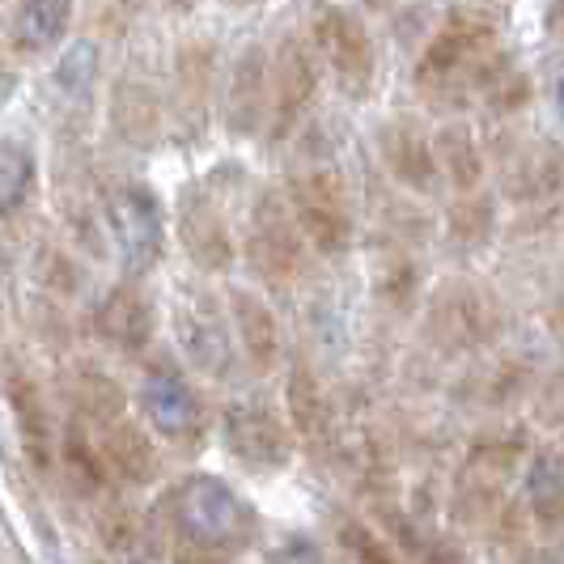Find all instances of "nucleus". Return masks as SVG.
Returning a JSON list of instances; mask_svg holds the SVG:
<instances>
[{
  "label": "nucleus",
  "instance_id": "79ce46f5",
  "mask_svg": "<svg viewBox=\"0 0 564 564\" xmlns=\"http://www.w3.org/2000/svg\"><path fill=\"white\" fill-rule=\"evenodd\" d=\"M552 327H556V332L564 336V293L556 297V306H552Z\"/></svg>",
  "mask_w": 564,
  "mask_h": 564
},
{
  "label": "nucleus",
  "instance_id": "6ab92c4d",
  "mask_svg": "<svg viewBox=\"0 0 564 564\" xmlns=\"http://www.w3.org/2000/svg\"><path fill=\"white\" fill-rule=\"evenodd\" d=\"M373 522L382 543L395 552L399 561L408 556L412 564H471L467 547L451 535H437L433 527H424L416 513L399 506V501H373Z\"/></svg>",
  "mask_w": 564,
  "mask_h": 564
},
{
  "label": "nucleus",
  "instance_id": "b1692460",
  "mask_svg": "<svg viewBox=\"0 0 564 564\" xmlns=\"http://www.w3.org/2000/svg\"><path fill=\"white\" fill-rule=\"evenodd\" d=\"M531 429L527 424H506V429H488L467 442L463 454V476H476L488 484H506L518 467H527L531 458Z\"/></svg>",
  "mask_w": 564,
  "mask_h": 564
},
{
  "label": "nucleus",
  "instance_id": "c756f323",
  "mask_svg": "<svg viewBox=\"0 0 564 564\" xmlns=\"http://www.w3.org/2000/svg\"><path fill=\"white\" fill-rule=\"evenodd\" d=\"M501 506H506L501 484L476 480V476H463L458 471V484H454V497H451V518L458 527H467V531H492Z\"/></svg>",
  "mask_w": 564,
  "mask_h": 564
},
{
  "label": "nucleus",
  "instance_id": "aec40b11",
  "mask_svg": "<svg viewBox=\"0 0 564 564\" xmlns=\"http://www.w3.org/2000/svg\"><path fill=\"white\" fill-rule=\"evenodd\" d=\"M284 408H289V429L293 437H302L311 451H332L336 437V403L327 395V387L318 382L306 361L289 369V387H284Z\"/></svg>",
  "mask_w": 564,
  "mask_h": 564
},
{
  "label": "nucleus",
  "instance_id": "1a4fd4ad",
  "mask_svg": "<svg viewBox=\"0 0 564 564\" xmlns=\"http://www.w3.org/2000/svg\"><path fill=\"white\" fill-rule=\"evenodd\" d=\"M174 229H178V242L199 272H229L234 268L238 242L229 229L226 196H221L217 178H196L178 192Z\"/></svg>",
  "mask_w": 564,
  "mask_h": 564
},
{
  "label": "nucleus",
  "instance_id": "2eb2a0df",
  "mask_svg": "<svg viewBox=\"0 0 564 564\" xmlns=\"http://www.w3.org/2000/svg\"><path fill=\"white\" fill-rule=\"evenodd\" d=\"M213 82H217V47L213 43H183L174 56V89H170V115L183 137H199L213 111Z\"/></svg>",
  "mask_w": 564,
  "mask_h": 564
},
{
  "label": "nucleus",
  "instance_id": "9d476101",
  "mask_svg": "<svg viewBox=\"0 0 564 564\" xmlns=\"http://www.w3.org/2000/svg\"><path fill=\"white\" fill-rule=\"evenodd\" d=\"M221 442L226 451L259 476H276L293 463L297 437L281 412L263 399H234L221 412Z\"/></svg>",
  "mask_w": 564,
  "mask_h": 564
},
{
  "label": "nucleus",
  "instance_id": "f8f14e48",
  "mask_svg": "<svg viewBox=\"0 0 564 564\" xmlns=\"http://www.w3.org/2000/svg\"><path fill=\"white\" fill-rule=\"evenodd\" d=\"M501 199L518 208H547L564 192V144L556 137H527L509 144L497 166Z\"/></svg>",
  "mask_w": 564,
  "mask_h": 564
},
{
  "label": "nucleus",
  "instance_id": "f704fd0d",
  "mask_svg": "<svg viewBox=\"0 0 564 564\" xmlns=\"http://www.w3.org/2000/svg\"><path fill=\"white\" fill-rule=\"evenodd\" d=\"M336 539H339V547H344V556L352 564H408V561H399L395 552L382 543V535H378L369 522H361V518H344L336 527Z\"/></svg>",
  "mask_w": 564,
  "mask_h": 564
},
{
  "label": "nucleus",
  "instance_id": "a211bd4d",
  "mask_svg": "<svg viewBox=\"0 0 564 564\" xmlns=\"http://www.w3.org/2000/svg\"><path fill=\"white\" fill-rule=\"evenodd\" d=\"M378 153H382V166L395 178L399 187L416 192V196H429L437 192L442 174H437V162H433V144H429V132L421 128V119L412 115H395L378 128Z\"/></svg>",
  "mask_w": 564,
  "mask_h": 564
},
{
  "label": "nucleus",
  "instance_id": "f3484780",
  "mask_svg": "<svg viewBox=\"0 0 564 564\" xmlns=\"http://www.w3.org/2000/svg\"><path fill=\"white\" fill-rule=\"evenodd\" d=\"M94 332L102 344H111L119 352L137 357L153 344V332H158V306L153 297L144 293L141 284L123 281L102 293V302L94 306Z\"/></svg>",
  "mask_w": 564,
  "mask_h": 564
},
{
  "label": "nucleus",
  "instance_id": "a878e982",
  "mask_svg": "<svg viewBox=\"0 0 564 564\" xmlns=\"http://www.w3.org/2000/svg\"><path fill=\"white\" fill-rule=\"evenodd\" d=\"M111 128L119 132V141L149 149L162 137V98L149 82L123 77L111 89Z\"/></svg>",
  "mask_w": 564,
  "mask_h": 564
},
{
  "label": "nucleus",
  "instance_id": "f03ea898",
  "mask_svg": "<svg viewBox=\"0 0 564 564\" xmlns=\"http://www.w3.org/2000/svg\"><path fill=\"white\" fill-rule=\"evenodd\" d=\"M497 52V13L458 4L446 22L433 30L429 47L416 59V85L433 94V102H446L451 94H467L480 64Z\"/></svg>",
  "mask_w": 564,
  "mask_h": 564
},
{
  "label": "nucleus",
  "instance_id": "4be33fe9",
  "mask_svg": "<svg viewBox=\"0 0 564 564\" xmlns=\"http://www.w3.org/2000/svg\"><path fill=\"white\" fill-rule=\"evenodd\" d=\"M522 506L539 539L564 535V463L556 446H535L522 476Z\"/></svg>",
  "mask_w": 564,
  "mask_h": 564
},
{
  "label": "nucleus",
  "instance_id": "7ed1b4c3",
  "mask_svg": "<svg viewBox=\"0 0 564 564\" xmlns=\"http://www.w3.org/2000/svg\"><path fill=\"white\" fill-rule=\"evenodd\" d=\"M506 332V311L492 289L480 281H442L424 302V336L446 357L480 352Z\"/></svg>",
  "mask_w": 564,
  "mask_h": 564
},
{
  "label": "nucleus",
  "instance_id": "a19ab883",
  "mask_svg": "<svg viewBox=\"0 0 564 564\" xmlns=\"http://www.w3.org/2000/svg\"><path fill=\"white\" fill-rule=\"evenodd\" d=\"M552 107H556V115L564 119V68L552 73Z\"/></svg>",
  "mask_w": 564,
  "mask_h": 564
},
{
  "label": "nucleus",
  "instance_id": "bb28decb",
  "mask_svg": "<svg viewBox=\"0 0 564 564\" xmlns=\"http://www.w3.org/2000/svg\"><path fill=\"white\" fill-rule=\"evenodd\" d=\"M471 89L484 98V107L492 115H501V119L522 115L535 102V82H531V73H522L509 52H492V56L484 59Z\"/></svg>",
  "mask_w": 564,
  "mask_h": 564
},
{
  "label": "nucleus",
  "instance_id": "412c9836",
  "mask_svg": "<svg viewBox=\"0 0 564 564\" xmlns=\"http://www.w3.org/2000/svg\"><path fill=\"white\" fill-rule=\"evenodd\" d=\"M229 332L238 339L242 357L254 373H272L281 366L284 344H281V323L272 306L251 293V289H229Z\"/></svg>",
  "mask_w": 564,
  "mask_h": 564
},
{
  "label": "nucleus",
  "instance_id": "e433bc0d",
  "mask_svg": "<svg viewBox=\"0 0 564 564\" xmlns=\"http://www.w3.org/2000/svg\"><path fill=\"white\" fill-rule=\"evenodd\" d=\"M531 416L539 429H561L564 433V369H552L531 395Z\"/></svg>",
  "mask_w": 564,
  "mask_h": 564
},
{
  "label": "nucleus",
  "instance_id": "4468645a",
  "mask_svg": "<svg viewBox=\"0 0 564 564\" xmlns=\"http://www.w3.org/2000/svg\"><path fill=\"white\" fill-rule=\"evenodd\" d=\"M272 107V56L254 43L234 59L226 89V132L234 141H251L268 128Z\"/></svg>",
  "mask_w": 564,
  "mask_h": 564
},
{
  "label": "nucleus",
  "instance_id": "58836bf2",
  "mask_svg": "<svg viewBox=\"0 0 564 564\" xmlns=\"http://www.w3.org/2000/svg\"><path fill=\"white\" fill-rule=\"evenodd\" d=\"M513 564H561V561H556L552 547H522V552L513 556Z\"/></svg>",
  "mask_w": 564,
  "mask_h": 564
},
{
  "label": "nucleus",
  "instance_id": "c9c22d12",
  "mask_svg": "<svg viewBox=\"0 0 564 564\" xmlns=\"http://www.w3.org/2000/svg\"><path fill=\"white\" fill-rule=\"evenodd\" d=\"M98 531H102V539H107L111 552H128V556H137V552L144 547V539H149V527H144L132 509H123V506H115L111 513L102 518Z\"/></svg>",
  "mask_w": 564,
  "mask_h": 564
},
{
  "label": "nucleus",
  "instance_id": "a18cd8bd",
  "mask_svg": "<svg viewBox=\"0 0 564 564\" xmlns=\"http://www.w3.org/2000/svg\"><path fill=\"white\" fill-rule=\"evenodd\" d=\"M128 564H141V561H128Z\"/></svg>",
  "mask_w": 564,
  "mask_h": 564
},
{
  "label": "nucleus",
  "instance_id": "9b49d317",
  "mask_svg": "<svg viewBox=\"0 0 564 564\" xmlns=\"http://www.w3.org/2000/svg\"><path fill=\"white\" fill-rule=\"evenodd\" d=\"M318 98V56L302 34H289L272 56V107H268V141L281 144L297 132Z\"/></svg>",
  "mask_w": 564,
  "mask_h": 564
},
{
  "label": "nucleus",
  "instance_id": "ddd939ff",
  "mask_svg": "<svg viewBox=\"0 0 564 564\" xmlns=\"http://www.w3.org/2000/svg\"><path fill=\"white\" fill-rule=\"evenodd\" d=\"M174 332H178V344H183L192 366L213 373V378L229 373V366H234V336H229L226 314H221L213 293L183 289L178 293V311H174Z\"/></svg>",
  "mask_w": 564,
  "mask_h": 564
},
{
  "label": "nucleus",
  "instance_id": "f257e3e1",
  "mask_svg": "<svg viewBox=\"0 0 564 564\" xmlns=\"http://www.w3.org/2000/svg\"><path fill=\"white\" fill-rule=\"evenodd\" d=\"M158 522L174 539V564H229L259 539L251 501L208 471L170 484L158 501Z\"/></svg>",
  "mask_w": 564,
  "mask_h": 564
},
{
  "label": "nucleus",
  "instance_id": "423d86ee",
  "mask_svg": "<svg viewBox=\"0 0 564 564\" xmlns=\"http://www.w3.org/2000/svg\"><path fill=\"white\" fill-rule=\"evenodd\" d=\"M242 254L268 289H289L306 272V238L289 213V199L276 187H263L251 204L247 217V238H242Z\"/></svg>",
  "mask_w": 564,
  "mask_h": 564
},
{
  "label": "nucleus",
  "instance_id": "39448f33",
  "mask_svg": "<svg viewBox=\"0 0 564 564\" xmlns=\"http://www.w3.org/2000/svg\"><path fill=\"white\" fill-rule=\"evenodd\" d=\"M141 412L144 421H149V429L178 454L204 451L208 429H213L208 399L196 391V382L187 378V369H178L170 357H158V361L144 366Z\"/></svg>",
  "mask_w": 564,
  "mask_h": 564
},
{
  "label": "nucleus",
  "instance_id": "4c0bfd02",
  "mask_svg": "<svg viewBox=\"0 0 564 564\" xmlns=\"http://www.w3.org/2000/svg\"><path fill=\"white\" fill-rule=\"evenodd\" d=\"M268 564H332V561H327V552H323L311 535H284L281 543L272 547Z\"/></svg>",
  "mask_w": 564,
  "mask_h": 564
},
{
  "label": "nucleus",
  "instance_id": "ea45409f",
  "mask_svg": "<svg viewBox=\"0 0 564 564\" xmlns=\"http://www.w3.org/2000/svg\"><path fill=\"white\" fill-rule=\"evenodd\" d=\"M547 34H552V39H564V4H552V9H547Z\"/></svg>",
  "mask_w": 564,
  "mask_h": 564
},
{
  "label": "nucleus",
  "instance_id": "6e6552de",
  "mask_svg": "<svg viewBox=\"0 0 564 564\" xmlns=\"http://www.w3.org/2000/svg\"><path fill=\"white\" fill-rule=\"evenodd\" d=\"M102 217H107L119 259L137 276L162 263V254H166V208H162L153 187H144L137 178L111 183L102 192Z\"/></svg>",
  "mask_w": 564,
  "mask_h": 564
},
{
  "label": "nucleus",
  "instance_id": "473e14b6",
  "mask_svg": "<svg viewBox=\"0 0 564 564\" xmlns=\"http://www.w3.org/2000/svg\"><path fill=\"white\" fill-rule=\"evenodd\" d=\"M373 297L391 311H412V302L421 297V268L412 254H387L373 268Z\"/></svg>",
  "mask_w": 564,
  "mask_h": 564
},
{
  "label": "nucleus",
  "instance_id": "7c9ffc66",
  "mask_svg": "<svg viewBox=\"0 0 564 564\" xmlns=\"http://www.w3.org/2000/svg\"><path fill=\"white\" fill-rule=\"evenodd\" d=\"M39 187V162L22 141H0V217H13Z\"/></svg>",
  "mask_w": 564,
  "mask_h": 564
},
{
  "label": "nucleus",
  "instance_id": "0eeeda50",
  "mask_svg": "<svg viewBox=\"0 0 564 564\" xmlns=\"http://www.w3.org/2000/svg\"><path fill=\"white\" fill-rule=\"evenodd\" d=\"M314 56L327 59L339 94L352 102H366L378 82V47L373 34L361 22V13L344 9V4H318L311 18Z\"/></svg>",
  "mask_w": 564,
  "mask_h": 564
},
{
  "label": "nucleus",
  "instance_id": "dca6fc26",
  "mask_svg": "<svg viewBox=\"0 0 564 564\" xmlns=\"http://www.w3.org/2000/svg\"><path fill=\"white\" fill-rule=\"evenodd\" d=\"M82 429L89 433L94 451L102 454L111 480L137 484V488H141V484H153L162 476V454H158L153 437H149L137 421L115 416V421H107V424H82Z\"/></svg>",
  "mask_w": 564,
  "mask_h": 564
},
{
  "label": "nucleus",
  "instance_id": "5701e85b",
  "mask_svg": "<svg viewBox=\"0 0 564 564\" xmlns=\"http://www.w3.org/2000/svg\"><path fill=\"white\" fill-rule=\"evenodd\" d=\"M4 399L13 408V421H18V433H22V446H26L30 463L39 471H52L56 437H52V416H47L39 382L22 366H9V373H4Z\"/></svg>",
  "mask_w": 564,
  "mask_h": 564
},
{
  "label": "nucleus",
  "instance_id": "c85d7f7f",
  "mask_svg": "<svg viewBox=\"0 0 564 564\" xmlns=\"http://www.w3.org/2000/svg\"><path fill=\"white\" fill-rule=\"evenodd\" d=\"M497 226H501V208L488 192L458 196L446 208V242L454 251H484L497 238Z\"/></svg>",
  "mask_w": 564,
  "mask_h": 564
},
{
  "label": "nucleus",
  "instance_id": "2f4dec72",
  "mask_svg": "<svg viewBox=\"0 0 564 564\" xmlns=\"http://www.w3.org/2000/svg\"><path fill=\"white\" fill-rule=\"evenodd\" d=\"M59 458H64V471H68V480L77 484L82 492H107V488L115 484L111 476H107V463H102V454L94 451L89 433H85L77 421L68 424V433H64V442H59Z\"/></svg>",
  "mask_w": 564,
  "mask_h": 564
},
{
  "label": "nucleus",
  "instance_id": "393cba45",
  "mask_svg": "<svg viewBox=\"0 0 564 564\" xmlns=\"http://www.w3.org/2000/svg\"><path fill=\"white\" fill-rule=\"evenodd\" d=\"M429 144H433L437 174L451 183L458 196L480 192L484 174H488V162H484L480 137H476V128H471L467 119H451V123H442V128L429 137Z\"/></svg>",
  "mask_w": 564,
  "mask_h": 564
},
{
  "label": "nucleus",
  "instance_id": "cd10ccee",
  "mask_svg": "<svg viewBox=\"0 0 564 564\" xmlns=\"http://www.w3.org/2000/svg\"><path fill=\"white\" fill-rule=\"evenodd\" d=\"M73 26V4H18L13 22H9V43L18 56H43L52 52L59 39Z\"/></svg>",
  "mask_w": 564,
  "mask_h": 564
},
{
  "label": "nucleus",
  "instance_id": "72a5a7b5",
  "mask_svg": "<svg viewBox=\"0 0 564 564\" xmlns=\"http://www.w3.org/2000/svg\"><path fill=\"white\" fill-rule=\"evenodd\" d=\"M535 387L539 378L531 361H501V366L484 378L480 403L484 408H513V403L535 395Z\"/></svg>",
  "mask_w": 564,
  "mask_h": 564
},
{
  "label": "nucleus",
  "instance_id": "20e7f679",
  "mask_svg": "<svg viewBox=\"0 0 564 564\" xmlns=\"http://www.w3.org/2000/svg\"><path fill=\"white\" fill-rule=\"evenodd\" d=\"M289 213L302 229V238L318 254L339 259L352 251L357 238V217H352V187L332 162H311L289 178Z\"/></svg>",
  "mask_w": 564,
  "mask_h": 564
},
{
  "label": "nucleus",
  "instance_id": "c03bdc74",
  "mask_svg": "<svg viewBox=\"0 0 564 564\" xmlns=\"http://www.w3.org/2000/svg\"><path fill=\"white\" fill-rule=\"evenodd\" d=\"M561 463H564V437H561Z\"/></svg>",
  "mask_w": 564,
  "mask_h": 564
},
{
  "label": "nucleus",
  "instance_id": "37998d69",
  "mask_svg": "<svg viewBox=\"0 0 564 564\" xmlns=\"http://www.w3.org/2000/svg\"><path fill=\"white\" fill-rule=\"evenodd\" d=\"M9 85H13V73H9L4 64H0V89H9Z\"/></svg>",
  "mask_w": 564,
  "mask_h": 564
}]
</instances>
